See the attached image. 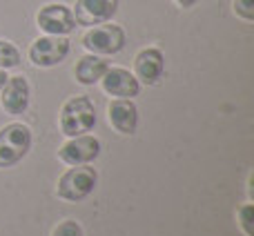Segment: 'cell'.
Masks as SVG:
<instances>
[{"mask_svg": "<svg viewBox=\"0 0 254 236\" xmlns=\"http://www.w3.org/2000/svg\"><path fill=\"white\" fill-rule=\"evenodd\" d=\"M94 125H96V107L89 96H83V94L71 96L61 107V131L69 138L87 134L94 129Z\"/></svg>", "mask_w": 254, "mask_h": 236, "instance_id": "obj_1", "label": "cell"}, {"mask_svg": "<svg viewBox=\"0 0 254 236\" xmlns=\"http://www.w3.org/2000/svg\"><path fill=\"white\" fill-rule=\"evenodd\" d=\"M31 129L22 122H9L0 129V170L13 167L29 154Z\"/></svg>", "mask_w": 254, "mask_h": 236, "instance_id": "obj_2", "label": "cell"}, {"mask_svg": "<svg viewBox=\"0 0 254 236\" xmlns=\"http://www.w3.org/2000/svg\"><path fill=\"white\" fill-rule=\"evenodd\" d=\"M98 185V174L94 167L87 165H74L58 178L56 194L58 198L69 203H80L96 189Z\"/></svg>", "mask_w": 254, "mask_h": 236, "instance_id": "obj_3", "label": "cell"}, {"mask_svg": "<svg viewBox=\"0 0 254 236\" xmlns=\"http://www.w3.org/2000/svg\"><path fill=\"white\" fill-rule=\"evenodd\" d=\"M127 36L125 29L119 25H96L83 36V47L89 54H96V56H114L121 49L125 47Z\"/></svg>", "mask_w": 254, "mask_h": 236, "instance_id": "obj_4", "label": "cell"}, {"mask_svg": "<svg viewBox=\"0 0 254 236\" xmlns=\"http://www.w3.org/2000/svg\"><path fill=\"white\" fill-rule=\"evenodd\" d=\"M69 40L65 36H40L29 47V60L36 67H56L69 56Z\"/></svg>", "mask_w": 254, "mask_h": 236, "instance_id": "obj_5", "label": "cell"}, {"mask_svg": "<svg viewBox=\"0 0 254 236\" xmlns=\"http://www.w3.org/2000/svg\"><path fill=\"white\" fill-rule=\"evenodd\" d=\"M36 22H38V29L49 36H67L76 29L74 11L63 2H49L40 7V11L36 13Z\"/></svg>", "mask_w": 254, "mask_h": 236, "instance_id": "obj_6", "label": "cell"}, {"mask_svg": "<svg viewBox=\"0 0 254 236\" xmlns=\"http://www.w3.org/2000/svg\"><path fill=\"white\" fill-rule=\"evenodd\" d=\"M101 156V140L94 138L89 134L71 136L61 149H58V158L65 165H89Z\"/></svg>", "mask_w": 254, "mask_h": 236, "instance_id": "obj_7", "label": "cell"}, {"mask_svg": "<svg viewBox=\"0 0 254 236\" xmlns=\"http://www.w3.org/2000/svg\"><path fill=\"white\" fill-rule=\"evenodd\" d=\"M121 0H76L74 20L80 27H96L110 22L119 13Z\"/></svg>", "mask_w": 254, "mask_h": 236, "instance_id": "obj_8", "label": "cell"}, {"mask_svg": "<svg viewBox=\"0 0 254 236\" xmlns=\"http://www.w3.org/2000/svg\"><path fill=\"white\" fill-rule=\"evenodd\" d=\"M165 74V56L158 47H145L134 58V76L143 85H158Z\"/></svg>", "mask_w": 254, "mask_h": 236, "instance_id": "obj_9", "label": "cell"}, {"mask_svg": "<svg viewBox=\"0 0 254 236\" xmlns=\"http://www.w3.org/2000/svg\"><path fill=\"white\" fill-rule=\"evenodd\" d=\"M31 101V87L25 76H9L4 87L0 89V105L7 114L20 116L27 112Z\"/></svg>", "mask_w": 254, "mask_h": 236, "instance_id": "obj_10", "label": "cell"}, {"mask_svg": "<svg viewBox=\"0 0 254 236\" xmlns=\"http://www.w3.org/2000/svg\"><path fill=\"white\" fill-rule=\"evenodd\" d=\"M105 94L114 98H134L140 94V83L129 69L125 67H107L101 78Z\"/></svg>", "mask_w": 254, "mask_h": 236, "instance_id": "obj_11", "label": "cell"}, {"mask_svg": "<svg viewBox=\"0 0 254 236\" xmlns=\"http://www.w3.org/2000/svg\"><path fill=\"white\" fill-rule=\"evenodd\" d=\"M110 122L119 134H134L138 127V107L131 98H114L107 110Z\"/></svg>", "mask_w": 254, "mask_h": 236, "instance_id": "obj_12", "label": "cell"}, {"mask_svg": "<svg viewBox=\"0 0 254 236\" xmlns=\"http://www.w3.org/2000/svg\"><path fill=\"white\" fill-rule=\"evenodd\" d=\"M110 62L105 60L103 56H96V54H87L83 56L78 62H76V69H74V76L80 85L89 87V85H96L98 80L103 78V74L107 71Z\"/></svg>", "mask_w": 254, "mask_h": 236, "instance_id": "obj_13", "label": "cell"}, {"mask_svg": "<svg viewBox=\"0 0 254 236\" xmlns=\"http://www.w3.org/2000/svg\"><path fill=\"white\" fill-rule=\"evenodd\" d=\"M20 65V49L9 40H0V69H11Z\"/></svg>", "mask_w": 254, "mask_h": 236, "instance_id": "obj_14", "label": "cell"}, {"mask_svg": "<svg viewBox=\"0 0 254 236\" xmlns=\"http://www.w3.org/2000/svg\"><path fill=\"white\" fill-rule=\"evenodd\" d=\"M239 225H241V230L246 232V236H254L252 232V216H254V205L252 203H246L243 207H239Z\"/></svg>", "mask_w": 254, "mask_h": 236, "instance_id": "obj_15", "label": "cell"}, {"mask_svg": "<svg viewBox=\"0 0 254 236\" xmlns=\"http://www.w3.org/2000/svg\"><path fill=\"white\" fill-rule=\"evenodd\" d=\"M52 236H85V232L80 228V223H76V221H63V223L56 225Z\"/></svg>", "mask_w": 254, "mask_h": 236, "instance_id": "obj_16", "label": "cell"}, {"mask_svg": "<svg viewBox=\"0 0 254 236\" xmlns=\"http://www.w3.org/2000/svg\"><path fill=\"white\" fill-rule=\"evenodd\" d=\"M234 13L246 22L254 20V0H234Z\"/></svg>", "mask_w": 254, "mask_h": 236, "instance_id": "obj_17", "label": "cell"}, {"mask_svg": "<svg viewBox=\"0 0 254 236\" xmlns=\"http://www.w3.org/2000/svg\"><path fill=\"white\" fill-rule=\"evenodd\" d=\"M179 7H183V9H190V7H194V4L198 2V0H174Z\"/></svg>", "mask_w": 254, "mask_h": 236, "instance_id": "obj_18", "label": "cell"}, {"mask_svg": "<svg viewBox=\"0 0 254 236\" xmlns=\"http://www.w3.org/2000/svg\"><path fill=\"white\" fill-rule=\"evenodd\" d=\"M7 78H9V76H7V69H0V89L4 87V83H7Z\"/></svg>", "mask_w": 254, "mask_h": 236, "instance_id": "obj_19", "label": "cell"}]
</instances>
